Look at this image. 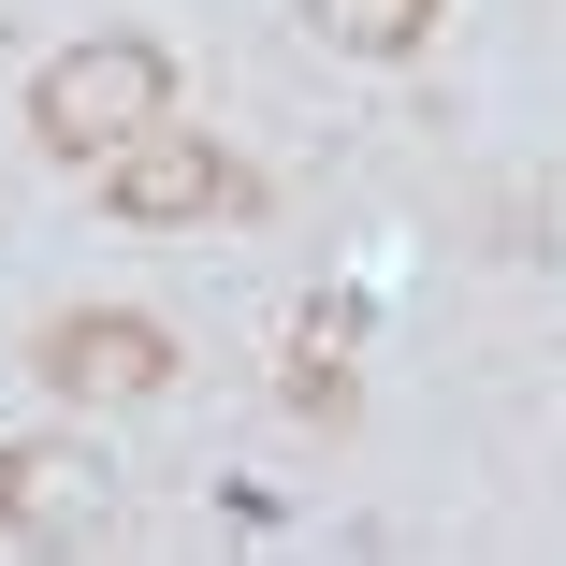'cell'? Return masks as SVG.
Wrapping results in <instances>:
<instances>
[{"instance_id": "6da1fadb", "label": "cell", "mask_w": 566, "mask_h": 566, "mask_svg": "<svg viewBox=\"0 0 566 566\" xmlns=\"http://www.w3.org/2000/svg\"><path fill=\"white\" fill-rule=\"evenodd\" d=\"M160 102H175L160 44H132V30H87V44H59V59L30 73V132H44L59 160H117L132 132H160Z\"/></svg>"}, {"instance_id": "7a4b0ae2", "label": "cell", "mask_w": 566, "mask_h": 566, "mask_svg": "<svg viewBox=\"0 0 566 566\" xmlns=\"http://www.w3.org/2000/svg\"><path fill=\"white\" fill-rule=\"evenodd\" d=\"M102 523H117V465H102L87 436H0V537L102 552Z\"/></svg>"}, {"instance_id": "3957f363", "label": "cell", "mask_w": 566, "mask_h": 566, "mask_svg": "<svg viewBox=\"0 0 566 566\" xmlns=\"http://www.w3.org/2000/svg\"><path fill=\"white\" fill-rule=\"evenodd\" d=\"M44 392H73V407H146V392H175V334L146 319V305H73V319H44Z\"/></svg>"}, {"instance_id": "277c9868", "label": "cell", "mask_w": 566, "mask_h": 566, "mask_svg": "<svg viewBox=\"0 0 566 566\" xmlns=\"http://www.w3.org/2000/svg\"><path fill=\"white\" fill-rule=\"evenodd\" d=\"M102 203H117L132 233H189V218H218V203H248V175L218 160L203 132H132L117 160H102Z\"/></svg>"}, {"instance_id": "5b68a950", "label": "cell", "mask_w": 566, "mask_h": 566, "mask_svg": "<svg viewBox=\"0 0 566 566\" xmlns=\"http://www.w3.org/2000/svg\"><path fill=\"white\" fill-rule=\"evenodd\" d=\"M436 15H450V0H305V30H319L334 59H421Z\"/></svg>"}, {"instance_id": "8992f818", "label": "cell", "mask_w": 566, "mask_h": 566, "mask_svg": "<svg viewBox=\"0 0 566 566\" xmlns=\"http://www.w3.org/2000/svg\"><path fill=\"white\" fill-rule=\"evenodd\" d=\"M349 334H364L349 305H319V319L291 334V378H276V392H291V421H349Z\"/></svg>"}]
</instances>
